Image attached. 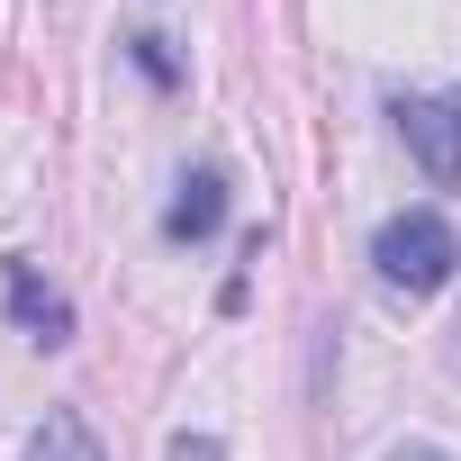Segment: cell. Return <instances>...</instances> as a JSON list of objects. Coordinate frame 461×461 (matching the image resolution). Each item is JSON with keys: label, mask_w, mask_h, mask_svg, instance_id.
I'll use <instances>...</instances> for the list:
<instances>
[{"label": "cell", "mask_w": 461, "mask_h": 461, "mask_svg": "<svg viewBox=\"0 0 461 461\" xmlns=\"http://www.w3.org/2000/svg\"><path fill=\"white\" fill-rule=\"evenodd\" d=\"M371 263H380L389 290L425 299V290H443V281L461 272V236H452V217H443V208H398V217H380Z\"/></svg>", "instance_id": "1"}, {"label": "cell", "mask_w": 461, "mask_h": 461, "mask_svg": "<svg viewBox=\"0 0 461 461\" xmlns=\"http://www.w3.org/2000/svg\"><path fill=\"white\" fill-rule=\"evenodd\" d=\"M28 461H109V452H100V434L73 407H46V425L28 434Z\"/></svg>", "instance_id": "5"}, {"label": "cell", "mask_w": 461, "mask_h": 461, "mask_svg": "<svg viewBox=\"0 0 461 461\" xmlns=\"http://www.w3.org/2000/svg\"><path fill=\"white\" fill-rule=\"evenodd\" d=\"M127 55H136V73H145V82H163V91L181 82V64H172V46H163V37H127Z\"/></svg>", "instance_id": "6"}, {"label": "cell", "mask_w": 461, "mask_h": 461, "mask_svg": "<svg viewBox=\"0 0 461 461\" xmlns=\"http://www.w3.org/2000/svg\"><path fill=\"white\" fill-rule=\"evenodd\" d=\"M389 461H452V452H434V443H398Z\"/></svg>", "instance_id": "8"}, {"label": "cell", "mask_w": 461, "mask_h": 461, "mask_svg": "<svg viewBox=\"0 0 461 461\" xmlns=\"http://www.w3.org/2000/svg\"><path fill=\"white\" fill-rule=\"evenodd\" d=\"M389 118H398L407 154L425 163V181L452 190V181H461V100H452V91H407V100H389Z\"/></svg>", "instance_id": "2"}, {"label": "cell", "mask_w": 461, "mask_h": 461, "mask_svg": "<svg viewBox=\"0 0 461 461\" xmlns=\"http://www.w3.org/2000/svg\"><path fill=\"white\" fill-rule=\"evenodd\" d=\"M217 226H226V172L199 163V172H181V190H172V208H163V236H172V245H208Z\"/></svg>", "instance_id": "4"}, {"label": "cell", "mask_w": 461, "mask_h": 461, "mask_svg": "<svg viewBox=\"0 0 461 461\" xmlns=\"http://www.w3.org/2000/svg\"><path fill=\"white\" fill-rule=\"evenodd\" d=\"M163 461H226V443H217V434H172Z\"/></svg>", "instance_id": "7"}, {"label": "cell", "mask_w": 461, "mask_h": 461, "mask_svg": "<svg viewBox=\"0 0 461 461\" xmlns=\"http://www.w3.org/2000/svg\"><path fill=\"white\" fill-rule=\"evenodd\" d=\"M0 290H10V317H19L37 344H73V299H64V290H46V281H37V263H19V254H10V263H0Z\"/></svg>", "instance_id": "3"}]
</instances>
